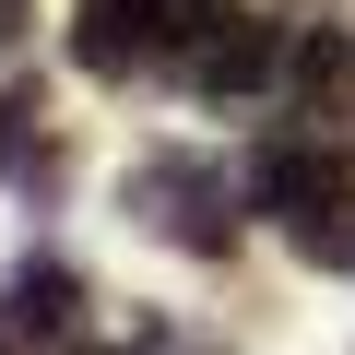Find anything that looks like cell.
<instances>
[{"instance_id": "6da1fadb", "label": "cell", "mask_w": 355, "mask_h": 355, "mask_svg": "<svg viewBox=\"0 0 355 355\" xmlns=\"http://www.w3.org/2000/svg\"><path fill=\"white\" fill-rule=\"evenodd\" d=\"M261 202L284 214V237L308 261H355V166L331 142H272L261 154Z\"/></svg>"}, {"instance_id": "8992f818", "label": "cell", "mask_w": 355, "mask_h": 355, "mask_svg": "<svg viewBox=\"0 0 355 355\" xmlns=\"http://www.w3.org/2000/svg\"><path fill=\"white\" fill-rule=\"evenodd\" d=\"M36 130H48V95L12 83V95H0V178H24V166H36Z\"/></svg>"}, {"instance_id": "3957f363", "label": "cell", "mask_w": 355, "mask_h": 355, "mask_svg": "<svg viewBox=\"0 0 355 355\" xmlns=\"http://www.w3.org/2000/svg\"><path fill=\"white\" fill-rule=\"evenodd\" d=\"M166 36H178V24H166V0H83V12H71V60H83V71H107V83H119V71H142Z\"/></svg>"}, {"instance_id": "7a4b0ae2", "label": "cell", "mask_w": 355, "mask_h": 355, "mask_svg": "<svg viewBox=\"0 0 355 355\" xmlns=\"http://www.w3.org/2000/svg\"><path fill=\"white\" fill-rule=\"evenodd\" d=\"M225 202H237V190H225V166H202V154H142V166H130V214L166 225L178 249H225V237H237Z\"/></svg>"}, {"instance_id": "5b68a950", "label": "cell", "mask_w": 355, "mask_h": 355, "mask_svg": "<svg viewBox=\"0 0 355 355\" xmlns=\"http://www.w3.org/2000/svg\"><path fill=\"white\" fill-rule=\"evenodd\" d=\"M71 308H83V284H71V261H24L12 272V331H71Z\"/></svg>"}, {"instance_id": "52a82bcc", "label": "cell", "mask_w": 355, "mask_h": 355, "mask_svg": "<svg viewBox=\"0 0 355 355\" xmlns=\"http://www.w3.org/2000/svg\"><path fill=\"white\" fill-rule=\"evenodd\" d=\"M12 24H24V0H0V48H12Z\"/></svg>"}, {"instance_id": "277c9868", "label": "cell", "mask_w": 355, "mask_h": 355, "mask_svg": "<svg viewBox=\"0 0 355 355\" xmlns=\"http://www.w3.org/2000/svg\"><path fill=\"white\" fill-rule=\"evenodd\" d=\"M190 36H202V95H249V83H272V24H237V12H202Z\"/></svg>"}]
</instances>
